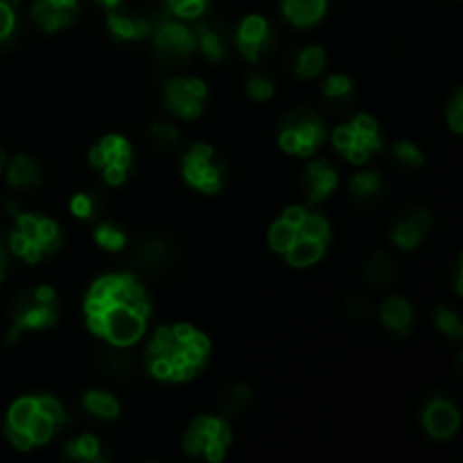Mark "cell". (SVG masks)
<instances>
[{
	"mask_svg": "<svg viewBox=\"0 0 463 463\" xmlns=\"http://www.w3.org/2000/svg\"><path fill=\"white\" fill-rule=\"evenodd\" d=\"M104 335L116 346H131L145 333V321L134 307L127 303H111L104 312Z\"/></svg>",
	"mask_w": 463,
	"mask_h": 463,
	"instance_id": "obj_1",
	"label": "cell"
},
{
	"mask_svg": "<svg viewBox=\"0 0 463 463\" xmlns=\"http://www.w3.org/2000/svg\"><path fill=\"white\" fill-rule=\"evenodd\" d=\"M423 423L434 439H450L459 430V411L452 402L437 398L425 410Z\"/></svg>",
	"mask_w": 463,
	"mask_h": 463,
	"instance_id": "obj_2",
	"label": "cell"
},
{
	"mask_svg": "<svg viewBox=\"0 0 463 463\" xmlns=\"http://www.w3.org/2000/svg\"><path fill=\"white\" fill-rule=\"evenodd\" d=\"M57 319V312L54 306H43V303L36 301L32 297V301H18V306L14 307V330L12 339L18 337V333L25 328H45V326L54 324Z\"/></svg>",
	"mask_w": 463,
	"mask_h": 463,
	"instance_id": "obj_3",
	"label": "cell"
},
{
	"mask_svg": "<svg viewBox=\"0 0 463 463\" xmlns=\"http://www.w3.org/2000/svg\"><path fill=\"white\" fill-rule=\"evenodd\" d=\"M267 34H269V27H267L265 18H260V16L244 18L242 25H240V30H238L240 52H242L244 57L251 59V61H258L262 45H265Z\"/></svg>",
	"mask_w": 463,
	"mask_h": 463,
	"instance_id": "obj_4",
	"label": "cell"
},
{
	"mask_svg": "<svg viewBox=\"0 0 463 463\" xmlns=\"http://www.w3.org/2000/svg\"><path fill=\"white\" fill-rule=\"evenodd\" d=\"M156 45L163 54H170V57H184V54H188L190 50H193L194 34L190 30H185L184 25L165 23V25L156 32Z\"/></svg>",
	"mask_w": 463,
	"mask_h": 463,
	"instance_id": "obj_5",
	"label": "cell"
},
{
	"mask_svg": "<svg viewBox=\"0 0 463 463\" xmlns=\"http://www.w3.org/2000/svg\"><path fill=\"white\" fill-rule=\"evenodd\" d=\"M165 102L170 111H175L181 118H197L202 113V98L193 95L188 90L185 80H172L165 89Z\"/></svg>",
	"mask_w": 463,
	"mask_h": 463,
	"instance_id": "obj_6",
	"label": "cell"
},
{
	"mask_svg": "<svg viewBox=\"0 0 463 463\" xmlns=\"http://www.w3.org/2000/svg\"><path fill=\"white\" fill-rule=\"evenodd\" d=\"M307 199L312 203L321 202L324 197H328L330 190L337 185V172L330 167L328 161H315L307 167Z\"/></svg>",
	"mask_w": 463,
	"mask_h": 463,
	"instance_id": "obj_7",
	"label": "cell"
},
{
	"mask_svg": "<svg viewBox=\"0 0 463 463\" xmlns=\"http://www.w3.org/2000/svg\"><path fill=\"white\" fill-rule=\"evenodd\" d=\"M32 16L39 23L43 30L57 32L61 27L71 25L75 21L77 12H71V9H61L52 3V0H36L34 7H32Z\"/></svg>",
	"mask_w": 463,
	"mask_h": 463,
	"instance_id": "obj_8",
	"label": "cell"
},
{
	"mask_svg": "<svg viewBox=\"0 0 463 463\" xmlns=\"http://www.w3.org/2000/svg\"><path fill=\"white\" fill-rule=\"evenodd\" d=\"M283 12L294 25H315L326 14V0H283Z\"/></svg>",
	"mask_w": 463,
	"mask_h": 463,
	"instance_id": "obj_9",
	"label": "cell"
},
{
	"mask_svg": "<svg viewBox=\"0 0 463 463\" xmlns=\"http://www.w3.org/2000/svg\"><path fill=\"white\" fill-rule=\"evenodd\" d=\"M324 244L326 242H319V240H310V238H301L298 235L297 240H294L292 247L288 249V260L289 265L294 267H310L315 265L317 260H321V256H324Z\"/></svg>",
	"mask_w": 463,
	"mask_h": 463,
	"instance_id": "obj_10",
	"label": "cell"
},
{
	"mask_svg": "<svg viewBox=\"0 0 463 463\" xmlns=\"http://www.w3.org/2000/svg\"><path fill=\"white\" fill-rule=\"evenodd\" d=\"M380 315H383V321L389 328L398 330L401 335H405L411 324V306L401 297L389 298L383 306V310H380Z\"/></svg>",
	"mask_w": 463,
	"mask_h": 463,
	"instance_id": "obj_11",
	"label": "cell"
},
{
	"mask_svg": "<svg viewBox=\"0 0 463 463\" xmlns=\"http://www.w3.org/2000/svg\"><path fill=\"white\" fill-rule=\"evenodd\" d=\"M9 184L16 185V188H27V185L39 184V165H36L34 158L30 156H16L9 165L7 172Z\"/></svg>",
	"mask_w": 463,
	"mask_h": 463,
	"instance_id": "obj_12",
	"label": "cell"
},
{
	"mask_svg": "<svg viewBox=\"0 0 463 463\" xmlns=\"http://www.w3.org/2000/svg\"><path fill=\"white\" fill-rule=\"evenodd\" d=\"M109 27H111L113 34L120 36V39H138V36H145L149 32L147 21L125 16V14H111V16H109Z\"/></svg>",
	"mask_w": 463,
	"mask_h": 463,
	"instance_id": "obj_13",
	"label": "cell"
},
{
	"mask_svg": "<svg viewBox=\"0 0 463 463\" xmlns=\"http://www.w3.org/2000/svg\"><path fill=\"white\" fill-rule=\"evenodd\" d=\"M324 66H326L324 50H321L319 45H310V48L303 50L301 57H298L297 75L298 77H306V80H310V77L319 75V72L324 71Z\"/></svg>",
	"mask_w": 463,
	"mask_h": 463,
	"instance_id": "obj_14",
	"label": "cell"
},
{
	"mask_svg": "<svg viewBox=\"0 0 463 463\" xmlns=\"http://www.w3.org/2000/svg\"><path fill=\"white\" fill-rule=\"evenodd\" d=\"M84 405L89 407V411L102 416V419H113V416H118V411H120L116 398L109 396V393H102V392H89V393H86Z\"/></svg>",
	"mask_w": 463,
	"mask_h": 463,
	"instance_id": "obj_15",
	"label": "cell"
},
{
	"mask_svg": "<svg viewBox=\"0 0 463 463\" xmlns=\"http://www.w3.org/2000/svg\"><path fill=\"white\" fill-rule=\"evenodd\" d=\"M34 414H36V398H21V401L14 402L12 410H9L7 425H12V428H18V430H27L30 420L34 419Z\"/></svg>",
	"mask_w": 463,
	"mask_h": 463,
	"instance_id": "obj_16",
	"label": "cell"
},
{
	"mask_svg": "<svg viewBox=\"0 0 463 463\" xmlns=\"http://www.w3.org/2000/svg\"><path fill=\"white\" fill-rule=\"evenodd\" d=\"M297 238H298L297 226L288 224L285 220L276 222V224L271 226V231H269V244H271V249H274V251H279V253L288 251V249L292 247L294 240H297Z\"/></svg>",
	"mask_w": 463,
	"mask_h": 463,
	"instance_id": "obj_17",
	"label": "cell"
},
{
	"mask_svg": "<svg viewBox=\"0 0 463 463\" xmlns=\"http://www.w3.org/2000/svg\"><path fill=\"white\" fill-rule=\"evenodd\" d=\"M66 452H68V457H72V459L95 461V459H99V443H98V439L90 437V434H84V437H80L77 441L68 443Z\"/></svg>",
	"mask_w": 463,
	"mask_h": 463,
	"instance_id": "obj_18",
	"label": "cell"
},
{
	"mask_svg": "<svg viewBox=\"0 0 463 463\" xmlns=\"http://www.w3.org/2000/svg\"><path fill=\"white\" fill-rule=\"evenodd\" d=\"M298 235L301 238H310V240H319V242H326L330 235L328 222L319 215H306L301 220V224L297 226Z\"/></svg>",
	"mask_w": 463,
	"mask_h": 463,
	"instance_id": "obj_19",
	"label": "cell"
},
{
	"mask_svg": "<svg viewBox=\"0 0 463 463\" xmlns=\"http://www.w3.org/2000/svg\"><path fill=\"white\" fill-rule=\"evenodd\" d=\"M34 242L39 244L41 251H54V249L61 244V238H59V229L52 220H41L39 217V226H36V238Z\"/></svg>",
	"mask_w": 463,
	"mask_h": 463,
	"instance_id": "obj_20",
	"label": "cell"
},
{
	"mask_svg": "<svg viewBox=\"0 0 463 463\" xmlns=\"http://www.w3.org/2000/svg\"><path fill=\"white\" fill-rule=\"evenodd\" d=\"M423 235H425L423 231L416 229V224L410 220V217H407L405 222H401V224L393 229V240H396L398 247H402V249L419 247V242L423 240Z\"/></svg>",
	"mask_w": 463,
	"mask_h": 463,
	"instance_id": "obj_21",
	"label": "cell"
},
{
	"mask_svg": "<svg viewBox=\"0 0 463 463\" xmlns=\"http://www.w3.org/2000/svg\"><path fill=\"white\" fill-rule=\"evenodd\" d=\"M54 428H57V423H54V420H50L48 416H43L36 411L34 419L30 420V425H27V434L32 437L34 446H39V443H45L52 439Z\"/></svg>",
	"mask_w": 463,
	"mask_h": 463,
	"instance_id": "obj_22",
	"label": "cell"
},
{
	"mask_svg": "<svg viewBox=\"0 0 463 463\" xmlns=\"http://www.w3.org/2000/svg\"><path fill=\"white\" fill-rule=\"evenodd\" d=\"M208 441H213V439L208 437L206 430H203V416H202V419L194 420L193 428H190L188 434H185V443H184L185 452H188V455H199V452L206 448Z\"/></svg>",
	"mask_w": 463,
	"mask_h": 463,
	"instance_id": "obj_23",
	"label": "cell"
},
{
	"mask_svg": "<svg viewBox=\"0 0 463 463\" xmlns=\"http://www.w3.org/2000/svg\"><path fill=\"white\" fill-rule=\"evenodd\" d=\"M95 240H98V244H102V247L111 249V251H118V249H122V244H125V235H122V231L118 229L116 224H102L98 231H95Z\"/></svg>",
	"mask_w": 463,
	"mask_h": 463,
	"instance_id": "obj_24",
	"label": "cell"
},
{
	"mask_svg": "<svg viewBox=\"0 0 463 463\" xmlns=\"http://www.w3.org/2000/svg\"><path fill=\"white\" fill-rule=\"evenodd\" d=\"M380 188V176L375 172H362L355 179L351 181V190L357 197H369V194L378 193Z\"/></svg>",
	"mask_w": 463,
	"mask_h": 463,
	"instance_id": "obj_25",
	"label": "cell"
},
{
	"mask_svg": "<svg viewBox=\"0 0 463 463\" xmlns=\"http://www.w3.org/2000/svg\"><path fill=\"white\" fill-rule=\"evenodd\" d=\"M369 276H371V280L378 285L389 283V280L393 279V262L389 260L387 256H383V253H380V256H375L373 262H371Z\"/></svg>",
	"mask_w": 463,
	"mask_h": 463,
	"instance_id": "obj_26",
	"label": "cell"
},
{
	"mask_svg": "<svg viewBox=\"0 0 463 463\" xmlns=\"http://www.w3.org/2000/svg\"><path fill=\"white\" fill-rule=\"evenodd\" d=\"M199 43H202L203 52L211 59H222V54H224V45H222L220 36L208 30V27H199Z\"/></svg>",
	"mask_w": 463,
	"mask_h": 463,
	"instance_id": "obj_27",
	"label": "cell"
},
{
	"mask_svg": "<svg viewBox=\"0 0 463 463\" xmlns=\"http://www.w3.org/2000/svg\"><path fill=\"white\" fill-rule=\"evenodd\" d=\"M36 411H39V414H43V416H48V419L54 420L57 425L66 420V414H63L61 405H59V402L54 401V398H50V396L36 398Z\"/></svg>",
	"mask_w": 463,
	"mask_h": 463,
	"instance_id": "obj_28",
	"label": "cell"
},
{
	"mask_svg": "<svg viewBox=\"0 0 463 463\" xmlns=\"http://www.w3.org/2000/svg\"><path fill=\"white\" fill-rule=\"evenodd\" d=\"M437 324H439V328L448 335V337H452V339L461 337V333H463L461 321L457 319L450 310H446V307H441V310L437 312Z\"/></svg>",
	"mask_w": 463,
	"mask_h": 463,
	"instance_id": "obj_29",
	"label": "cell"
},
{
	"mask_svg": "<svg viewBox=\"0 0 463 463\" xmlns=\"http://www.w3.org/2000/svg\"><path fill=\"white\" fill-rule=\"evenodd\" d=\"M71 208L77 217H84V220H89V217H93L95 211H98V202H95V197H90V194L80 193L75 199H72Z\"/></svg>",
	"mask_w": 463,
	"mask_h": 463,
	"instance_id": "obj_30",
	"label": "cell"
},
{
	"mask_svg": "<svg viewBox=\"0 0 463 463\" xmlns=\"http://www.w3.org/2000/svg\"><path fill=\"white\" fill-rule=\"evenodd\" d=\"M249 93L256 99H269L274 95V84L265 75H253L249 80Z\"/></svg>",
	"mask_w": 463,
	"mask_h": 463,
	"instance_id": "obj_31",
	"label": "cell"
},
{
	"mask_svg": "<svg viewBox=\"0 0 463 463\" xmlns=\"http://www.w3.org/2000/svg\"><path fill=\"white\" fill-rule=\"evenodd\" d=\"M14 25H16V16H14V7L7 0H0V43L12 34Z\"/></svg>",
	"mask_w": 463,
	"mask_h": 463,
	"instance_id": "obj_32",
	"label": "cell"
},
{
	"mask_svg": "<svg viewBox=\"0 0 463 463\" xmlns=\"http://www.w3.org/2000/svg\"><path fill=\"white\" fill-rule=\"evenodd\" d=\"M351 89H353L351 80L344 75H333L324 84V93L328 95V98H342V95L351 93Z\"/></svg>",
	"mask_w": 463,
	"mask_h": 463,
	"instance_id": "obj_33",
	"label": "cell"
},
{
	"mask_svg": "<svg viewBox=\"0 0 463 463\" xmlns=\"http://www.w3.org/2000/svg\"><path fill=\"white\" fill-rule=\"evenodd\" d=\"M170 7L172 12H176L184 18H197L203 12V7H206V3L203 0H179V3H172Z\"/></svg>",
	"mask_w": 463,
	"mask_h": 463,
	"instance_id": "obj_34",
	"label": "cell"
},
{
	"mask_svg": "<svg viewBox=\"0 0 463 463\" xmlns=\"http://www.w3.org/2000/svg\"><path fill=\"white\" fill-rule=\"evenodd\" d=\"M355 143H357V131L353 129L351 125L339 127V129L333 131V145L337 149H342V152H346V149L353 147Z\"/></svg>",
	"mask_w": 463,
	"mask_h": 463,
	"instance_id": "obj_35",
	"label": "cell"
},
{
	"mask_svg": "<svg viewBox=\"0 0 463 463\" xmlns=\"http://www.w3.org/2000/svg\"><path fill=\"white\" fill-rule=\"evenodd\" d=\"M5 434H7L12 446H16L18 450H30V448L34 446V441H32V437L27 434V430H18V428H12V425H5Z\"/></svg>",
	"mask_w": 463,
	"mask_h": 463,
	"instance_id": "obj_36",
	"label": "cell"
},
{
	"mask_svg": "<svg viewBox=\"0 0 463 463\" xmlns=\"http://www.w3.org/2000/svg\"><path fill=\"white\" fill-rule=\"evenodd\" d=\"M393 152H396V156L401 158L402 163H407V165H420V163H423V154L410 143H398Z\"/></svg>",
	"mask_w": 463,
	"mask_h": 463,
	"instance_id": "obj_37",
	"label": "cell"
},
{
	"mask_svg": "<svg viewBox=\"0 0 463 463\" xmlns=\"http://www.w3.org/2000/svg\"><path fill=\"white\" fill-rule=\"evenodd\" d=\"M448 122H450L452 129L459 134L463 129V102H461V90H457L455 99L450 102V107H448Z\"/></svg>",
	"mask_w": 463,
	"mask_h": 463,
	"instance_id": "obj_38",
	"label": "cell"
},
{
	"mask_svg": "<svg viewBox=\"0 0 463 463\" xmlns=\"http://www.w3.org/2000/svg\"><path fill=\"white\" fill-rule=\"evenodd\" d=\"M147 369L154 378L158 380H170L172 373V364L167 357H154V360H147Z\"/></svg>",
	"mask_w": 463,
	"mask_h": 463,
	"instance_id": "obj_39",
	"label": "cell"
},
{
	"mask_svg": "<svg viewBox=\"0 0 463 463\" xmlns=\"http://www.w3.org/2000/svg\"><path fill=\"white\" fill-rule=\"evenodd\" d=\"M280 147L285 149V152L289 154H297L298 152V145H301V138H298L297 131L292 129V127H283V131H280Z\"/></svg>",
	"mask_w": 463,
	"mask_h": 463,
	"instance_id": "obj_40",
	"label": "cell"
},
{
	"mask_svg": "<svg viewBox=\"0 0 463 463\" xmlns=\"http://www.w3.org/2000/svg\"><path fill=\"white\" fill-rule=\"evenodd\" d=\"M127 176V167L118 165V163L109 161L107 165H104V179H107V184L111 185H120L122 181H125Z\"/></svg>",
	"mask_w": 463,
	"mask_h": 463,
	"instance_id": "obj_41",
	"label": "cell"
},
{
	"mask_svg": "<svg viewBox=\"0 0 463 463\" xmlns=\"http://www.w3.org/2000/svg\"><path fill=\"white\" fill-rule=\"evenodd\" d=\"M36 226H39V217L34 215H18V231L27 235L30 240L36 238Z\"/></svg>",
	"mask_w": 463,
	"mask_h": 463,
	"instance_id": "obj_42",
	"label": "cell"
},
{
	"mask_svg": "<svg viewBox=\"0 0 463 463\" xmlns=\"http://www.w3.org/2000/svg\"><path fill=\"white\" fill-rule=\"evenodd\" d=\"M351 127L357 134H375V131H378V122L371 116H357L355 120L351 122Z\"/></svg>",
	"mask_w": 463,
	"mask_h": 463,
	"instance_id": "obj_43",
	"label": "cell"
},
{
	"mask_svg": "<svg viewBox=\"0 0 463 463\" xmlns=\"http://www.w3.org/2000/svg\"><path fill=\"white\" fill-rule=\"evenodd\" d=\"M249 401V389L247 387H238L235 392H231V402H229V410L231 411H240ZM226 410V411H229Z\"/></svg>",
	"mask_w": 463,
	"mask_h": 463,
	"instance_id": "obj_44",
	"label": "cell"
},
{
	"mask_svg": "<svg viewBox=\"0 0 463 463\" xmlns=\"http://www.w3.org/2000/svg\"><path fill=\"white\" fill-rule=\"evenodd\" d=\"M344 154H346L348 161H351V163H355V165H362V163H366V158H369L371 152L362 143H355L353 147H348Z\"/></svg>",
	"mask_w": 463,
	"mask_h": 463,
	"instance_id": "obj_45",
	"label": "cell"
},
{
	"mask_svg": "<svg viewBox=\"0 0 463 463\" xmlns=\"http://www.w3.org/2000/svg\"><path fill=\"white\" fill-rule=\"evenodd\" d=\"M30 242H32V240L27 238V235H23L21 231H14L12 238H9V249H12L16 256H23V253H25V249H27V244H30Z\"/></svg>",
	"mask_w": 463,
	"mask_h": 463,
	"instance_id": "obj_46",
	"label": "cell"
},
{
	"mask_svg": "<svg viewBox=\"0 0 463 463\" xmlns=\"http://www.w3.org/2000/svg\"><path fill=\"white\" fill-rule=\"evenodd\" d=\"M203 455H206V459L211 461V463H217V461H222L224 459V452H226V448L222 446V443H217V441H208L206 443V448H203Z\"/></svg>",
	"mask_w": 463,
	"mask_h": 463,
	"instance_id": "obj_47",
	"label": "cell"
},
{
	"mask_svg": "<svg viewBox=\"0 0 463 463\" xmlns=\"http://www.w3.org/2000/svg\"><path fill=\"white\" fill-rule=\"evenodd\" d=\"M156 140H165V143H176V129H172L170 125H156L152 127Z\"/></svg>",
	"mask_w": 463,
	"mask_h": 463,
	"instance_id": "obj_48",
	"label": "cell"
},
{
	"mask_svg": "<svg viewBox=\"0 0 463 463\" xmlns=\"http://www.w3.org/2000/svg\"><path fill=\"white\" fill-rule=\"evenodd\" d=\"M107 163H109V152L102 147V145H95V147L90 149V165L104 167Z\"/></svg>",
	"mask_w": 463,
	"mask_h": 463,
	"instance_id": "obj_49",
	"label": "cell"
},
{
	"mask_svg": "<svg viewBox=\"0 0 463 463\" xmlns=\"http://www.w3.org/2000/svg\"><path fill=\"white\" fill-rule=\"evenodd\" d=\"M303 217H306V211H303V208H298V206L288 208V211L283 213V220L288 222V224H292V226H298V224H301Z\"/></svg>",
	"mask_w": 463,
	"mask_h": 463,
	"instance_id": "obj_50",
	"label": "cell"
},
{
	"mask_svg": "<svg viewBox=\"0 0 463 463\" xmlns=\"http://www.w3.org/2000/svg\"><path fill=\"white\" fill-rule=\"evenodd\" d=\"M188 344H190V346L197 348V351H202V353H208V351H211V342H208V337H206V335L197 333V330H194L193 337L188 339Z\"/></svg>",
	"mask_w": 463,
	"mask_h": 463,
	"instance_id": "obj_51",
	"label": "cell"
},
{
	"mask_svg": "<svg viewBox=\"0 0 463 463\" xmlns=\"http://www.w3.org/2000/svg\"><path fill=\"white\" fill-rule=\"evenodd\" d=\"M34 298L43 306H54V289L52 288H39L34 292Z\"/></svg>",
	"mask_w": 463,
	"mask_h": 463,
	"instance_id": "obj_52",
	"label": "cell"
},
{
	"mask_svg": "<svg viewBox=\"0 0 463 463\" xmlns=\"http://www.w3.org/2000/svg\"><path fill=\"white\" fill-rule=\"evenodd\" d=\"M172 333H175V337L179 339V342H188V339L194 335V328H193V326H188V324H179V326H175V328H172Z\"/></svg>",
	"mask_w": 463,
	"mask_h": 463,
	"instance_id": "obj_53",
	"label": "cell"
},
{
	"mask_svg": "<svg viewBox=\"0 0 463 463\" xmlns=\"http://www.w3.org/2000/svg\"><path fill=\"white\" fill-rule=\"evenodd\" d=\"M193 156H197L199 161H211L213 156H215V152H213V147H208V145H194L193 147Z\"/></svg>",
	"mask_w": 463,
	"mask_h": 463,
	"instance_id": "obj_54",
	"label": "cell"
},
{
	"mask_svg": "<svg viewBox=\"0 0 463 463\" xmlns=\"http://www.w3.org/2000/svg\"><path fill=\"white\" fill-rule=\"evenodd\" d=\"M185 84H188L190 93L197 95V98L203 99V95H206V84H203L202 80H185Z\"/></svg>",
	"mask_w": 463,
	"mask_h": 463,
	"instance_id": "obj_55",
	"label": "cell"
},
{
	"mask_svg": "<svg viewBox=\"0 0 463 463\" xmlns=\"http://www.w3.org/2000/svg\"><path fill=\"white\" fill-rule=\"evenodd\" d=\"M3 271H5V256L0 253V280H3Z\"/></svg>",
	"mask_w": 463,
	"mask_h": 463,
	"instance_id": "obj_56",
	"label": "cell"
},
{
	"mask_svg": "<svg viewBox=\"0 0 463 463\" xmlns=\"http://www.w3.org/2000/svg\"><path fill=\"white\" fill-rule=\"evenodd\" d=\"M0 165H3V156H0Z\"/></svg>",
	"mask_w": 463,
	"mask_h": 463,
	"instance_id": "obj_57",
	"label": "cell"
},
{
	"mask_svg": "<svg viewBox=\"0 0 463 463\" xmlns=\"http://www.w3.org/2000/svg\"><path fill=\"white\" fill-rule=\"evenodd\" d=\"M206 3H208V0H206Z\"/></svg>",
	"mask_w": 463,
	"mask_h": 463,
	"instance_id": "obj_58",
	"label": "cell"
}]
</instances>
